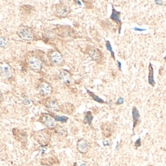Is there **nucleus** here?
<instances>
[{
    "mask_svg": "<svg viewBox=\"0 0 166 166\" xmlns=\"http://www.w3.org/2000/svg\"><path fill=\"white\" fill-rule=\"evenodd\" d=\"M80 166H86V164H84V163H83V164H81V165H80Z\"/></svg>",
    "mask_w": 166,
    "mask_h": 166,
    "instance_id": "nucleus-30",
    "label": "nucleus"
},
{
    "mask_svg": "<svg viewBox=\"0 0 166 166\" xmlns=\"http://www.w3.org/2000/svg\"><path fill=\"white\" fill-rule=\"evenodd\" d=\"M87 92H88V94H89L90 95H91L93 99H94L95 101L99 102H100V103H103V102H104V101H103V100H102L101 99L99 98V97H98V96H97V95H94L92 92H91L88 91V90H87Z\"/></svg>",
    "mask_w": 166,
    "mask_h": 166,
    "instance_id": "nucleus-18",
    "label": "nucleus"
},
{
    "mask_svg": "<svg viewBox=\"0 0 166 166\" xmlns=\"http://www.w3.org/2000/svg\"><path fill=\"white\" fill-rule=\"evenodd\" d=\"M106 49H107L108 50H109V52H111V54H112V58L115 59V54H114V52H113L112 48V46H111L110 42H109V41H106Z\"/></svg>",
    "mask_w": 166,
    "mask_h": 166,
    "instance_id": "nucleus-19",
    "label": "nucleus"
},
{
    "mask_svg": "<svg viewBox=\"0 0 166 166\" xmlns=\"http://www.w3.org/2000/svg\"><path fill=\"white\" fill-rule=\"evenodd\" d=\"M154 71L153 68H152V65L151 64H149V66H148V83L150 85L154 86L155 85V81H154Z\"/></svg>",
    "mask_w": 166,
    "mask_h": 166,
    "instance_id": "nucleus-14",
    "label": "nucleus"
},
{
    "mask_svg": "<svg viewBox=\"0 0 166 166\" xmlns=\"http://www.w3.org/2000/svg\"><path fill=\"white\" fill-rule=\"evenodd\" d=\"M77 149L81 154H86L89 149V144L86 139L81 138L77 142Z\"/></svg>",
    "mask_w": 166,
    "mask_h": 166,
    "instance_id": "nucleus-10",
    "label": "nucleus"
},
{
    "mask_svg": "<svg viewBox=\"0 0 166 166\" xmlns=\"http://www.w3.org/2000/svg\"><path fill=\"white\" fill-rule=\"evenodd\" d=\"M8 46V42L4 37H0V47L5 49Z\"/></svg>",
    "mask_w": 166,
    "mask_h": 166,
    "instance_id": "nucleus-17",
    "label": "nucleus"
},
{
    "mask_svg": "<svg viewBox=\"0 0 166 166\" xmlns=\"http://www.w3.org/2000/svg\"><path fill=\"white\" fill-rule=\"evenodd\" d=\"M39 92L43 97H49L52 92V87L47 81H42L39 85Z\"/></svg>",
    "mask_w": 166,
    "mask_h": 166,
    "instance_id": "nucleus-8",
    "label": "nucleus"
},
{
    "mask_svg": "<svg viewBox=\"0 0 166 166\" xmlns=\"http://www.w3.org/2000/svg\"><path fill=\"white\" fill-rule=\"evenodd\" d=\"M132 116H133V122H134V127L135 126L136 123L138 122V119H139V112H138V109L135 107L132 109Z\"/></svg>",
    "mask_w": 166,
    "mask_h": 166,
    "instance_id": "nucleus-16",
    "label": "nucleus"
},
{
    "mask_svg": "<svg viewBox=\"0 0 166 166\" xmlns=\"http://www.w3.org/2000/svg\"><path fill=\"white\" fill-rule=\"evenodd\" d=\"M17 35L25 41H33L35 39V33L31 27L27 26H20L16 32Z\"/></svg>",
    "mask_w": 166,
    "mask_h": 166,
    "instance_id": "nucleus-1",
    "label": "nucleus"
},
{
    "mask_svg": "<svg viewBox=\"0 0 166 166\" xmlns=\"http://www.w3.org/2000/svg\"><path fill=\"white\" fill-rule=\"evenodd\" d=\"M55 14L60 18H65L68 16L70 12V9L67 5L64 3H58L55 5Z\"/></svg>",
    "mask_w": 166,
    "mask_h": 166,
    "instance_id": "nucleus-7",
    "label": "nucleus"
},
{
    "mask_svg": "<svg viewBox=\"0 0 166 166\" xmlns=\"http://www.w3.org/2000/svg\"><path fill=\"white\" fill-rule=\"evenodd\" d=\"M55 132H56V133H57L59 135H60V136H63V137L67 136L68 132H67V130L64 127H62V126H56V127H55Z\"/></svg>",
    "mask_w": 166,
    "mask_h": 166,
    "instance_id": "nucleus-15",
    "label": "nucleus"
},
{
    "mask_svg": "<svg viewBox=\"0 0 166 166\" xmlns=\"http://www.w3.org/2000/svg\"><path fill=\"white\" fill-rule=\"evenodd\" d=\"M2 100H3V96H2V92H0V103L2 102Z\"/></svg>",
    "mask_w": 166,
    "mask_h": 166,
    "instance_id": "nucleus-26",
    "label": "nucleus"
},
{
    "mask_svg": "<svg viewBox=\"0 0 166 166\" xmlns=\"http://www.w3.org/2000/svg\"><path fill=\"white\" fill-rule=\"evenodd\" d=\"M118 65H119V70H122V64H121L120 62H119L118 61Z\"/></svg>",
    "mask_w": 166,
    "mask_h": 166,
    "instance_id": "nucleus-27",
    "label": "nucleus"
},
{
    "mask_svg": "<svg viewBox=\"0 0 166 166\" xmlns=\"http://www.w3.org/2000/svg\"><path fill=\"white\" fill-rule=\"evenodd\" d=\"M39 121L49 129H55L57 126L55 119L52 118L50 115L46 114V113H43V114L41 115Z\"/></svg>",
    "mask_w": 166,
    "mask_h": 166,
    "instance_id": "nucleus-6",
    "label": "nucleus"
},
{
    "mask_svg": "<svg viewBox=\"0 0 166 166\" xmlns=\"http://www.w3.org/2000/svg\"><path fill=\"white\" fill-rule=\"evenodd\" d=\"M88 54L90 57H91V59L95 61V62H100L102 60V54L100 52L99 49L94 47L88 48Z\"/></svg>",
    "mask_w": 166,
    "mask_h": 166,
    "instance_id": "nucleus-9",
    "label": "nucleus"
},
{
    "mask_svg": "<svg viewBox=\"0 0 166 166\" xmlns=\"http://www.w3.org/2000/svg\"><path fill=\"white\" fill-rule=\"evenodd\" d=\"M134 29L136 30V31H144L145 30L143 29H138V28H134Z\"/></svg>",
    "mask_w": 166,
    "mask_h": 166,
    "instance_id": "nucleus-28",
    "label": "nucleus"
},
{
    "mask_svg": "<svg viewBox=\"0 0 166 166\" xmlns=\"http://www.w3.org/2000/svg\"><path fill=\"white\" fill-rule=\"evenodd\" d=\"M123 102H124V99L122 98H119L117 101L118 105H122Z\"/></svg>",
    "mask_w": 166,
    "mask_h": 166,
    "instance_id": "nucleus-25",
    "label": "nucleus"
},
{
    "mask_svg": "<svg viewBox=\"0 0 166 166\" xmlns=\"http://www.w3.org/2000/svg\"><path fill=\"white\" fill-rule=\"evenodd\" d=\"M59 77L61 81L65 84H69L71 82V73L68 70L62 69L59 74Z\"/></svg>",
    "mask_w": 166,
    "mask_h": 166,
    "instance_id": "nucleus-11",
    "label": "nucleus"
},
{
    "mask_svg": "<svg viewBox=\"0 0 166 166\" xmlns=\"http://www.w3.org/2000/svg\"><path fill=\"white\" fill-rule=\"evenodd\" d=\"M55 120L60 121L62 122H65L67 120H68V118L66 117H59V116H55Z\"/></svg>",
    "mask_w": 166,
    "mask_h": 166,
    "instance_id": "nucleus-22",
    "label": "nucleus"
},
{
    "mask_svg": "<svg viewBox=\"0 0 166 166\" xmlns=\"http://www.w3.org/2000/svg\"><path fill=\"white\" fill-rule=\"evenodd\" d=\"M155 2H156L157 4H159V5H162V4L164 3L162 1H161V2H160V1H158V0H156V1H155Z\"/></svg>",
    "mask_w": 166,
    "mask_h": 166,
    "instance_id": "nucleus-29",
    "label": "nucleus"
},
{
    "mask_svg": "<svg viewBox=\"0 0 166 166\" xmlns=\"http://www.w3.org/2000/svg\"><path fill=\"white\" fill-rule=\"evenodd\" d=\"M34 138L42 146H46L50 141V135L46 131H39L34 132Z\"/></svg>",
    "mask_w": 166,
    "mask_h": 166,
    "instance_id": "nucleus-4",
    "label": "nucleus"
},
{
    "mask_svg": "<svg viewBox=\"0 0 166 166\" xmlns=\"http://www.w3.org/2000/svg\"><path fill=\"white\" fill-rule=\"evenodd\" d=\"M140 145H141V139L140 138H138V140L135 142V146L138 147V146H140Z\"/></svg>",
    "mask_w": 166,
    "mask_h": 166,
    "instance_id": "nucleus-24",
    "label": "nucleus"
},
{
    "mask_svg": "<svg viewBox=\"0 0 166 166\" xmlns=\"http://www.w3.org/2000/svg\"><path fill=\"white\" fill-rule=\"evenodd\" d=\"M46 106L51 110L52 112H57L60 109V107H59V105L58 103V102L55 99H49L48 100L47 102H46Z\"/></svg>",
    "mask_w": 166,
    "mask_h": 166,
    "instance_id": "nucleus-12",
    "label": "nucleus"
},
{
    "mask_svg": "<svg viewBox=\"0 0 166 166\" xmlns=\"http://www.w3.org/2000/svg\"><path fill=\"white\" fill-rule=\"evenodd\" d=\"M121 13L120 12L116 10V9L114 8V6H112V15H111L110 18L112 20H114L116 22L119 23V33L121 31V26H122V21H121Z\"/></svg>",
    "mask_w": 166,
    "mask_h": 166,
    "instance_id": "nucleus-13",
    "label": "nucleus"
},
{
    "mask_svg": "<svg viewBox=\"0 0 166 166\" xmlns=\"http://www.w3.org/2000/svg\"><path fill=\"white\" fill-rule=\"evenodd\" d=\"M28 65H29L31 70L36 72H40L43 68V62L36 56H31L28 60Z\"/></svg>",
    "mask_w": 166,
    "mask_h": 166,
    "instance_id": "nucleus-5",
    "label": "nucleus"
},
{
    "mask_svg": "<svg viewBox=\"0 0 166 166\" xmlns=\"http://www.w3.org/2000/svg\"><path fill=\"white\" fill-rule=\"evenodd\" d=\"M0 75L4 79H10L13 76V70L11 65L6 62H0Z\"/></svg>",
    "mask_w": 166,
    "mask_h": 166,
    "instance_id": "nucleus-3",
    "label": "nucleus"
},
{
    "mask_svg": "<svg viewBox=\"0 0 166 166\" xmlns=\"http://www.w3.org/2000/svg\"><path fill=\"white\" fill-rule=\"evenodd\" d=\"M103 145H104L105 146H109V145H110V141L108 140V139H105V140L103 141Z\"/></svg>",
    "mask_w": 166,
    "mask_h": 166,
    "instance_id": "nucleus-23",
    "label": "nucleus"
},
{
    "mask_svg": "<svg viewBox=\"0 0 166 166\" xmlns=\"http://www.w3.org/2000/svg\"><path fill=\"white\" fill-rule=\"evenodd\" d=\"M92 119H93V117L92 116L91 112H87L86 116H85V120L87 121V122H88V125H90V126L92 125Z\"/></svg>",
    "mask_w": 166,
    "mask_h": 166,
    "instance_id": "nucleus-20",
    "label": "nucleus"
},
{
    "mask_svg": "<svg viewBox=\"0 0 166 166\" xmlns=\"http://www.w3.org/2000/svg\"><path fill=\"white\" fill-rule=\"evenodd\" d=\"M49 59L52 65L55 66H61L64 63V59L62 53L57 50H52L49 52Z\"/></svg>",
    "mask_w": 166,
    "mask_h": 166,
    "instance_id": "nucleus-2",
    "label": "nucleus"
},
{
    "mask_svg": "<svg viewBox=\"0 0 166 166\" xmlns=\"http://www.w3.org/2000/svg\"><path fill=\"white\" fill-rule=\"evenodd\" d=\"M22 102L25 105H29L31 104V100H30V99L29 98V97H27V96H24V97H23Z\"/></svg>",
    "mask_w": 166,
    "mask_h": 166,
    "instance_id": "nucleus-21",
    "label": "nucleus"
}]
</instances>
